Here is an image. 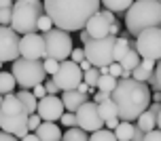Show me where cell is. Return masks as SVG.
I'll return each instance as SVG.
<instances>
[{
  "instance_id": "6da1fadb",
  "label": "cell",
  "mask_w": 161,
  "mask_h": 141,
  "mask_svg": "<svg viewBox=\"0 0 161 141\" xmlns=\"http://www.w3.org/2000/svg\"><path fill=\"white\" fill-rule=\"evenodd\" d=\"M100 0H45V13L59 30L80 32L91 17L100 13Z\"/></svg>"
},
{
  "instance_id": "7a4b0ae2",
  "label": "cell",
  "mask_w": 161,
  "mask_h": 141,
  "mask_svg": "<svg viewBox=\"0 0 161 141\" xmlns=\"http://www.w3.org/2000/svg\"><path fill=\"white\" fill-rule=\"evenodd\" d=\"M110 97L119 110V120H125V122H136L153 103L151 86L134 78H121Z\"/></svg>"
},
{
  "instance_id": "3957f363",
  "label": "cell",
  "mask_w": 161,
  "mask_h": 141,
  "mask_svg": "<svg viewBox=\"0 0 161 141\" xmlns=\"http://www.w3.org/2000/svg\"><path fill=\"white\" fill-rule=\"evenodd\" d=\"M125 25L129 34H142L148 28H161V2L159 0H136L125 13Z\"/></svg>"
},
{
  "instance_id": "277c9868",
  "label": "cell",
  "mask_w": 161,
  "mask_h": 141,
  "mask_svg": "<svg viewBox=\"0 0 161 141\" xmlns=\"http://www.w3.org/2000/svg\"><path fill=\"white\" fill-rule=\"evenodd\" d=\"M28 120H30V114L24 108L21 99L15 93L4 95V103L0 108V131L15 135L17 139H24L25 135L30 133Z\"/></svg>"
},
{
  "instance_id": "5b68a950",
  "label": "cell",
  "mask_w": 161,
  "mask_h": 141,
  "mask_svg": "<svg viewBox=\"0 0 161 141\" xmlns=\"http://www.w3.org/2000/svg\"><path fill=\"white\" fill-rule=\"evenodd\" d=\"M42 15H45V2H40V0H15L11 28L21 36L34 34L38 30V21Z\"/></svg>"
},
{
  "instance_id": "8992f818",
  "label": "cell",
  "mask_w": 161,
  "mask_h": 141,
  "mask_svg": "<svg viewBox=\"0 0 161 141\" xmlns=\"http://www.w3.org/2000/svg\"><path fill=\"white\" fill-rule=\"evenodd\" d=\"M13 76L17 80V86L21 88H28L32 91L34 86L42 84L47 80V72H45V65L38 59H25V57H19L17 61H13Z\"/></svg>"
},
{
  "instance_id": "52a82bcc",
  "label": "cell",
  "mask_w": 161,
  "mask_h": 141,
  "mask_svg": "<svg viewBox=\"0 0 161 141\" xmlns=\"http://www.w3.org/2000/svg\"><path fill=\"white\" fill-rule=\"evenodd\" d=\"M114 42H117V36H110V34L106 38L85 42L83 44L85 59L93 68H108L110 63H114Z\"/></svg>"
},
{
  "instance_id": "ba28073f",
  "label": "cell",
  "mask_w": 161,
  "mask_h": 141,
  "mask_svg": "<svg viewBox=\"0 0 161 141\" xmlns=\"http://www.w3.org/2000/svg\"><path fill=\"white\" fill-rule=\"evenodd\" d=\"M45 36V47H47V57L51 59H57L62 63L66 59H70V53H72V36L70 32L66 30H59V28H53L49 30Z\"/></svg>"
},
{
  "instance_id": "9c48e42d",
  "label": "cell",
  "mask_w": 161,
  "mask_h": 141,
  "mask_svg": "<svg viewBox=\"0 0 161 141\" xmlns=\"http://www.w3.org/2000/svg\"><path fill=\"white\" fill-rule=\"evenodd\" d=\"M134 47L142 59L161 61V28H148L142 34H138Z\"/></svg>"
},
{
  "instance_id": "30bf717a",
  "label": "cell",
  "mask_w": 161,
  "mask_h": 141,
  "mask_svg": "<svg viewBox=\"0 0 161 141\" xmlns=\"http://www.w3.org/2000/svg\"><path fill=\"white\" fill-rule=\"evenodd\" d=\"M83 74H85V72L80 70L79 63H74L72 59H66V61L59 63L57 74L51 76V78L59 86V91H76L79 84L83 82Z\"/></svg>"
},
{
  "instance_id": "8fae6325",
  "label": "cell",
  "mask_w": 161,
  "mask_h": 141,
  "mask_svg": "<svg viewBox=\"0 0 161 141\" xmlns=\"http://www.w3.org/2000/svg\"><path fill=\"white\" fill-rule=\"evenodd\" d=\"M19 42H21V36L11 25H0V63L17 61L21 57Z\"/></svg>"
},
{
  "instance_id": "7c38bea8",
  "label": "cell",
  "mask_w": 161,
  "mask_h": 141,
  "mask_svg": "<svg viewBox=\"0 0 161 141\" xmlns=\"http://www.w3.org/2000/svg\"><path fill=\"white\" fill-rule=\"evenodd\" d=\"M76 126L87 133H96L100 128H104V118L100 114V108L96 101H87L76 112Z\"/></svg>"
},
{
  "instance_id": "4fadbf2b",
  "label": "cell",
  "mask_w": 161,
  "mask_h": 141,
  "mask_svg": "<svg viewBox=\"0 0 161 141\" xmlns=\"http://www.w3.org/2000/svg\"><path fill=\"white\" fill-rule=\"evenodd\" d=\"M19 53L25 59H47V47H45V36L34 32V34H25L21 36L19 42Z\"/></svg>"
},
{
  "instance_id": "5bb4252c",
  "label": "cell",
  "mask_w": 161,
  "mask_h": 141,
  "mask_svg": "<svg viewBox=\"0 0 161 141\" xmlns=\"http://www.w3.org/2000/svg\"><path fill=\"white\" fill-rule=\"evenodd\" d=\"M36 114L42 118V122H55V120H59V118L66 114V108H64L62 97H57V95H47L45 99L38 101V110H36Z\"/></svg>"
},
{
  "instance_id": "9a60e30c",
  "label": "cell",
  "mask_w": 161,
  "mask_h": 141,
  "mask_svg": "<svg viewBox=\"0 0 161 141\" xmlns=\"http://www.w3.org/2000/svg\"><path fill=\"white\" fill-rule=\"evenodd\" d=\"M110 25L113 23H108L102 13H96V15L87 21L85 30H87V34L91 36V40H100V38H106V36L110 34Z\"/></svg>"
},
{
  "instance_id": "2e32d148",
  "label": "cell",
  "mask_w": 161,
  "mask_h": 141,
  "mask_svg": "<svg viewBox=\"0 0 161 141\" xmlns=\"http://www.w3.org/2000/svg\"><path fill=\"white\" fill-rule=\"evenodd\" d=\"M159 112H161V103H151L148 105V110L142 114V116L136 120V124L144 131V133H151V131H155L157 128V116H159Z\"/></svg>"
},
{
  "instance_id": "e0dca14e",
  "label": "cell",
  "mask_w": 161,
  "mask_h": 141,
  "mask_svg": "<svg viewBox=\"0 0 161 141\" xmlns=\"http://www.w3.org/2000/svg\"><path fill=\"white\" fill-rule=\"evenodd\" d=\"M62 101H64L66 112L76 114V112L89 101V95L87 93H79V91H64V93H62Z\"/></svg>"
},
{
  "instance_id": "ac0fdd59",
  "label": "cell",
  "mask_w": 161,
  "mask_h": 141,
  "mask_svg": "<svg viewBox=\"0 0 161 141\" xmlns=\"http://www.w3.org/2000/svg\"><path fill=\"white\" fill-rule=\"evenodd\" d=\"M155 68H157V61H151V59H142L138 63V68L131 72V78L138 80V82H148V78L155 74Z\"/></svg>"
},
{
  "instance_id": "d6986e66",
  "label": "cell",
  "mask_w": 161,
  "mask_h": 141,
  "mask_svg": "<svg viewBox=\"0 0 161 141\" xmlns=\"http://www.w3.org/2000/svg\"><path fill=\"white\" fill-rule=\"evenodd\" d=\"M36 135H38L40 141H59L64 137L55 122H42V124L36 128Z\"/></svg>"
},
{
  "instance_id": "ffe728a7",
  "label": "cell",
  "mask_w": 161,
  "mask_h": 141,
  "mask_svg": "<svg viewBox=\"0 0 161 141\" xmlns=\"http://www.w3.org/2000/svg\"><path fill=\"white\" fill-rule=\"evenodd\" d=\"M15 95L21 99V103H24V108L28 110V114H36V110H38V99L34 97L32 91L21 88V91H15Z\"/></svg>"
},
{
  "instance_id": "44dd1931",
  "label": "cell",
  "mask_w": 161,
  "mask_h": 141,
  "mask_svg": "<svg viewBox=\"0 0 161 141\" xmlns=\"http://www.w3.org/2000/svg\"><path fill=\"white\" fill-rule=\"evenodd\" d=\"M17 80L13 76V72H0V95H11L15 93Z\"/></svg>"
},
{
  "instance_id": "7402d4cb",
  "label": "cell",
  "mask_w": 161,
  "mask_h": 141,
  "mask_svg": "<svg viewBox=\"0 0 161 141\" xmlns=\"http://www.w3.org/2000/svg\"><path fill=\"white\" fill-rule=\"evenodd\" d=\"M134 128H136V124L121 120L119 126L114 128V137H117V141H131V137H134Z\"/></svg>"
},
{
  "instance_id": "603a6c76",
  "label": "cell",
  "mask_w": 161,
  "mask_h": 141,
  "mask_svg": "<svg viewBox=\"0 0 161 141\" xmlns=\"http://www.w3.org/2000/svg\"><path fill=\"white\" fill-rule=\"evenodd\" d=\"M108 11L113 13H127V8L136 2V0H100Z\"/></svg>"
},
{
  "instance_id": "cb8c5ba5",
  "label": "cell",
  "mask_w": 161,
  "mask_h": 141,
  "mask_svg": "<svg viewBox=\"0 0 161 141\" xmlns=\"http://www.w3.org/2000/svg\"><path fill=\"white\" fill-rule=\"evenodd\" d=\"M142 61L140 59V53L136 51V47H131L127 51V55L123 57V61H121V65H123V70H127V72H134L138 68V63Z\"/></svg>"
},
{
  "instance_id": "d4e9b609",
  "label": "cell",
  "mask_w": 161,
  "mask_h": 141,
  "mask_svg": "<svg viewBox=\"0 0 161 141\" xmlns=\"http://www.w3.org/2000/svg\"><path fill=\"white\" fill-rule=\"evenodd\" d=\"M129 48H131L129 40L125 38V36H117V42H114V61H117V63L123 61V57L127 55Z\"/></svg>"
},
{
  "instance_id": "484cf974",
  "label": "cell",
  "mask_w": 161,
  "mask_h": 141,
  "mask_svg": "<svg viewBox=\"0 0 161 141\" xmlns=\"http://www.w3.org/2000/svg\"><path fill=\"white\" fill-rule=\"evenodd\" d=\"M117 82H119V80L114 78V76H110V74H102V76H100V82H97V88H96V91H102V93L113 95V91L117 88Z\"/></svg>"
},
{
  "instance_id": "4316f807",
  "label": "cell",
  "mask_w": 161,
  "mask_h": 141,
  "mask_svg": "<svg viewBox=\"0 0 161 141\" xmlns=\"http://www.w3.org/2000/svg\"><path fill=\"white\" fill-rule=\"evenodd\" d=\"M97 108H100V114H102V118H104V122H106V120H110V118H119V110H117V105H114L113 97H110L108 101L100 103Z\"/></svg>"
},
{
  "instance_id": "83f0119b",
  "label": "cell",
  "mask_w": 161,
  "mask_h": 141,
  "mask_svg": "<svg viewBox=\"0 0 161 141\" xmlns=\"http://www.w3.org/2000/svg\"><path fill=\"white\" fill-rule=\"evenodd\" d=\"M64 141H89V133L87 131H83L79 126H72V128H68L62 137Z\"/></svg>"
},
{
  "instance_id": "f1b7e54d",
  "label": "cell",
  "mask_w": 161,
  "mask_h": 141,
  "mask_svg": "<svg viewBox=\"0 0 161 141\" xmlns=\"http://www.w3.org/2000/svg\"><path fill=\"white\" fill-rule=\"evenodd\" d=\"M100 76H102V74H100V68H89V70L83 74V80H85V82H87L91 88H97Z\"/></svg>"
},
{
  "instance_id": "f546056e",
  "label": "cell",
  "mask_w": 161,
  "mask_h": 141,
  "mask_svg": "<svg viewBox=\"0 0 161 141\" xmlns=\"http://www.w3.org/2000/svg\"><path fill=\"white\" fill-rule=\"evenodd\" d=\"M89 141H117V137H114V131L100 128V131H96V133H91Z\"/></svg>"
},
{
  "instance_id": "4dcf8cb0",
  "label": "cell",
  "mask_w": 161,
  "mask_h": 141,
  "mask_svg": "<svg viewBox=\"0 0 161 141\" xmlns=\"http://www.w3.org/2000/svg\"><path fill=\"white\" fill-rule=\"evenodd\" d=\"M42 65H45V72H47V76H55L57 70H59V61H57V59H51V57L42 59Z\"/></svg>"
},
{
  "instance_id": "1f68e13d",
  "label": "cell",
  "mask_w": 161,
  "mask_h": 141,
  "mask_svg": "<svg viewBox=\"0 0 161 141\" xmlns=\"http://www.w3.org/2000/svg\"><path fill=\"white\" fill-rule=\"evenodd\" d=\"M55 25H53V21H51V17L45 13V15L40 17V21H38V30H40V34H47L49 30H53Z\"/></svg>"
},
{
  "instance_id": "d6a6232c",
  "label": "cell",
  "mask_w": 161,
  "mask_h": 141,
  "mask_svg": "<svg viewBox=\"0 0 161 141\" xmlns=\"http://www.w3.org/2000/svg\"><path fill=\"white\" fill-rule=\"evenodd\" d=\"M59 122H62L66 128H72V126H76V114H72V112H66L64 116L59 118Z\"/></svg>"
},
{
  "instance_id": "836d02e7",
  "label": "cell",
  "mask_w": 161,
  "mask_h": 141,
  "mask_svg": "<svg viewBox=\"0 0 161 141\" xmlns=\"http://www.w3.org/2000/svg\"><path fill=\"white\" fill-rule=\"evenodd\" d=\"M13 21V8H0V25H11Z\"/></svg>"
},
{
  "instance_id": "e575fe53",
  "label": "cell",
  "mask_w": 161,
  "mask_h": 141,
  "mask_svg": "<svg viewBox=\"0 0 161 141\" xmlns=\"http://www.w3.org/2000/svg\"><path fill=\"white\" fill-rule=\"evenodd\" d=\"M42 124V118L38 114H30V120H28V128H30V133H36V128Z\"/></svg>"
},
{
  "instance_id": "d590c367",
  "label": "cell",
  "mask_w": 161,
  "mask_h": 141,
  "mask_svg": "<svg viewBox=\"0 0 161 141\" xmlns=\"http://www.w3.org/2000/svg\"><path fill=\"white\" fill-rule=\"evenodd\" d=\"M108 74H110V76H114V78L119 80V78H123V65H121V63H110V65H108Z\"/></svg>"
},
{
  "instance_id": "8d00e7d4",
  "label": "cell",
  "mask_w": 161,
  "mask_h": 141,
  "mask_svg": "<svg viewBox=\"0 0 161 141\" xmlns=\"http://www.w3.org/2000/svg\"><path fill=\"white\" fill-rule=\"evenodd\" d=\"M70 59H72L74 63L85 61V48H83V47H76V48H72V53H70Z\"/></svg>"
},
{
  "instance_id": "74e56055",
  "label": "cell",
  "mask_w": 161,
  "mask_h": 141,
  "mask_svg": "<svg viewBox=\"0 0 161 141\" xmlns=\"http://www.w3.org/2000/svg\"><path fill=\"white\" fill-rule=\"evenodd\" d=\"M32 93H34V97H36L38 101H40V99H45V97L49 95V93H47V88H45V82H42V84H38V86H34Z\"/></svg>"
},
{
  "instance_id": "f35d334b",
  "label": "cell",
  "mask_w": 161,
  "mask_h": 141,
  "mask_svg": "<svg viewBox=\"0 0 161 141\" xmlns=\"http://www.w3.org/2000/svg\"><path fill=\"white\" fill-rule=\"evenodd\" d=\"M108 99H110V95H108V93H102V91H96V93H93V99H91V101H96L97 105H100V103L108 101Z\"/></svg>"
},
{
  "instance_id": "ab89813d",
  "label": "cell",
  "mask_w": 161,
  "mask_h": 141,
  "mask_svg": "<svg viewBox=\"0 0 161 141\" xmlns=\"http://www.w3.org/2000/svg\"><path fill=\"white\" fill-rule=\"evenodd\" d=\"M45 88H47V93H49V95H57V91H59V86L53 82V78L45 80Z\"/></svg>"
},
{
  "instance_id": "60d3db41",
  "label": "cell",
  "mask_w": 161,
  "mask_h": 141,
  "mask_svg": "<svg viewBox=\"0 0 161 141\" xmlns=\"http://www.w3.org/2000/svg\"><path fill=\"white\" fill-rule=\"evenodd\" d=\"M144 141H161V128H155L144 135Z\"/></svg>"
},
{
  "instance_id": "b9f144b4",
  "label": "cell",
  "mask_w": 161,
  "mask_h": 141,
  "mask_svg": "<svg viewBox=\"0 0 161 141\" xmlns=\"http://www.w3.org/2000/svg\"><path fill=\"white\" fill-rule=\"evenodd\" d=\"M144 131H142V128H140V126L136 124V128H134V137H131V141H144Z\"/></svg>"
},
{
  "instance_id": "7bdbcfd3",
  "label": "cell",
  "mask_w": 161,
  "mask_h": 141,
  "mask_svg": "<svg viewBox=\"0 0 161 141\" xmlns=\"http://www.w3.org/2000/svg\"><path fill=\"white\" fill-rule=\"evenodd\" d=\"M119 118H110V120H106L104 122V128H108V131H114V128H117V126H119Z\"/></svg>"
},
{
  "instance_id": "ee69618b",
  "label": "cell",
  "mask_w": 161,
  "mask_h": 141,
  "mask_svg": "<svg viewBox=\"0 0 161 141\" xmlns=\"http://www.w3.org/2000/svg\"><path fill=\"white\" fill-rule=\"evenodd\" d=\"M100 13L104 15V19L108 21V23H114V21H117V19H114V13H113V11H108V8H102Z\"/></svg>"
},
{
  "instance_id": "f6af8a7d",
  "label": "cell",
  "mask_w": 161,
  "mask_h": 141,
  "mask_svg": "<svg viewBox=\"0 0 161 141\" xmlns=\"http://www.w3.org/2000/svg\"><path fill=\"white\" fill-rule=\"evenodd\" d=\"M0 141H19V139H17L15 135H8L4 131H0Z\"/></svg>"
},
{
  "instance_id": "bcb514c9",
  "label": "cell",
  "mask_w": 161,
  "mask_h": 141,
  "mask_svg": "<svg viewBox=\"0 0 161 141\" xmlns=\"http://www.w3.org/2000/svg\"><path fill=\"white\" fill-rule=\"evenodd\" d=\"M76 91H79V93H87V95H89V91H91V86H89L87 82L83 80V82H80V84H79V88H76Z\"/></svg>"
},
{
  "instance_id": "7dc6e473",
  "label": "cell",
  "mask_w": 161,
  "mask_h": 141,
  "mask_svg": "<svg viewBox=\"0 0 161 141\" xmlns=\"http://www.w3.org/2000/svg\"><path fill=\"white\" fill-rule=\"evenodd\" d=\"M15 0H0V8H13Z\"/></svg>"
},
{
  "instance_id": "c3c4849f",
  "label": "cell",
  "mask_w": 161,
  "mask_h": 141,
  "mask_svg": "<svg viewBox=\"0 0 161 141\" xmlns=\"http://www.w3.org/2000/svg\"><path fill=\"white\" fill-rule=\"evenodd\" d=\"M19 141H40V139H38V135H36V133H28L24 139H19Z\"/></svg>"
},
{
  "instance_id": "681fc988",
  "label": "cell",
  "mask_w": 161,
  "mask_h": 141,
  "mask_svg": "<svg viewBox=\"0 0 161 141\" xmlns=\"http://www.w3.org/2000/svg\"><path fill=\"white\" fill-rule=\"evenodd\" d=\"M155 76H157V82H159V88H161V61H157V68H155Z\"/></svg>"
},
{
  "instance_id": "f907efd6",
  "label": "cell",
  "mask_w": 161,
  "mask_h": 141,
  "mask_svg": "<svg viewBox=\"0 0 161 141\" xmlns=\"http://www.w3.org/2000/svg\"><path fill=\"white\" fill-rule=\"evenodd\" d=\"M80 40H83V44L91 40V36H89V34H87V30H80Z\"/></svg>"
},
{
  "instance_id": "816d5d0a",
  "label": "cell",
  "mask_w": 161,
  "mask_h": 141,
  "mask_svg": "<svg viewBox=\"0 0 161 141\" xmlns=\"http://www.w3.org/2000/svg\"><path fill=\"white\" fill-rule=\"evenodd\" d=\"M117 34H119V23L114 21V23L110 25V36H117Z\"/></svg>"
},
{
  "instance_id": "f5cc1de1",
  "label": "cell",
  "mask_w": 161,
  "mask_h": 141,
  "mask_svg": "<svg viewBox=\"0 0 161 141\" xmlns=\"http://www.w3.org/2000/svg\"><path fill=\"white\" fill-rule=\"evenodd\" d=\"M153 101L155 103H161V91H155V93H153Z\"/></svg>"
},
{
  "instance_id": "db71d44e",
  "label": "cell",
  "mask_w": 161,
  "mask_h": 141,
  "mask_svg": "<svg viewBox=\"0 0 161 141\" xmlns=\"http://www.w3.org/2000/svg\"><path fill=\"white\" fill-rule=\"evenodd\" d=\"M157 128H161V112H159V116H157Z\"/></svg>"
},
{
  "instance_id": "11a10c76",
  "label": "cell",
  "mask_w": 161,
  "mask_h": 141,
  "mask_svg": "<svg viewBox=\"0 0 161 141\" xmlns=\"http://www.w3.org/2000/svg\"><path fill=\"white\" fill-rule=\"evenodd\" d=\"M2 103H4V95H0V108H2Z\"/></svg>"
},
{
  "instance_id": "9f6ffc18",
  "label": "cell",
  "mask_w": 161,
  "mask_h": 141,
  "mask_svg": "<svg viewBox=\"0 0 161 141\" xmlns=\"http://www.w3.org/2000/svg\"><path fill=\"white\" fill-rule=\"evenodd\" d=\"M59 141H64V139H59Z\"/></svg>"
},
{
  "instance_id": "6f0895ef",
  "label": "cell",
  "mask_w": 161,
  "mask_h": 141,
  "mask_svg": "<svg viewBox=\"0 0 161 141\" xmlns=\"http://www.w3.org/2000/svg\"><path fill=\"white\" fill-rule=\"evenodd\" d=\"M159 2H161V0H159Z\"/></svg>"
}]
</instances>
